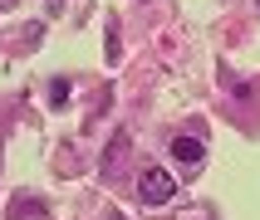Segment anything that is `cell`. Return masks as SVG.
<instances>
[{
  "label": "cell",
  "mask_w": 260,
  "mask_h": 220,
  "mask_svg": "<svg viewBox=\"0 0 260 220\" xmlns=\"http://www.w3.org/2000/svg\"><path fill=\"white\" fill-rule=\"evenodd\" d=\"M172 196H177L172 171H162V166H143L138 171V201L143 205H167Z\"/></svg>",
  "instance_id": "cell-1"
},
{
  "label": "cell",
  "mask_w": 260,
  "mask_h": 220,
  "mask_svg": "<svg viewBox=\"0 0 260 220\" xmlns=\"http://www.w3.org/2000/svg\"><path fill=\"white\" fill-rule=\"evenodd\" d=\"M172 157H177V161H187V166H202L206 147L197 142V137H172Z\"/></svg>",
  "instance_id": "cell-2"
},
{
  "label": "cell",
  "mask_w": 260,
  "mask_h": 220,
  "mask_svg": "<svg viewBox=\"0 0 260 220\" xmlns=\"http://www.w3.org/2000/svg\"><path fill=\"white\" fill-rule=\"evenodd\" d=\"M49 103H54V108H64V103H69V83H64V78H54V83H49Z\"/></svg>",
  "instance_id": "cell-3"
},
{
  "label": "cell",
  "mask_w": 260,
  "mask_h": 220,
  "mask_svg": "<svg viewBox=\"0 0 260 220\" xmlns=\"http://www.w3.org/2000/svg\"><path fill=\"white\" fill-rule=\"evenodd\" d=\"M5 5H15V0H0V10H5Z\"/></svg>",
  "instance_id": "cell-4"
},
{
  "label": "cell",
  "mask_w": 260,
  "mask_h": 220,
  "mask_svg": "<svg viewBox=\"0 0 260 220\" xmlns=\"http://www.w3.org/2000/svg\"><path fill=\"white\" fill-rule=\"evenodd\" d=\"M113 220H128V215H113Z\"/></svg>",
  "instance_id": "cell-5"
}]
</instances>
